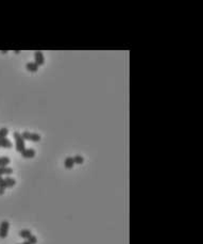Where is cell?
Returning <instances> with one entry per match:
<instances>
[{
	"mask_svg": "<svg viewBox=\"0 0 203 244\" xmlns=\"http://www.w3.org/2000/svg\"><path fill=\"white\" fill-rule=\"evenodd\" d=\"M13 137L16 142V150L18 151V152H22V151L26 149V145H25V140L22 139V137H21V133L14 132Z\"/></svg>",
	"mask_w": 203,
	"mask_h": 244,
	"instance_id": "6da1fadb",
	"label": "cell"
},
{
	"mask_svg": "<svg viewBox=\"0 0 203 244\" xmlns=\"http://www.w3.org/2000/svg\"><path fill=\"white\" fill-rule=\"evenodd\" d=\"M9 228H10V223L8 221H2L0 224V238L1 239L7 238L9 234Z\"/></svg>",
	"mask_w": 203,
	"mask_h": 244,
	"instance_id": "7a4b0ae2",
	"label": "cell"
},
{
	"mask_svg": "<svg viewBox=\"0 0 203 244\" xmlns=\"http://www.w3.org/2000/svg\"><path fill=\"white\" fill-rule=\"evenodd\" d=\"M21 137H22L24 140L33 141V142H38V141H40V134H37V133L28 132V131H25V132L21 133Z\"/></svg>",
	"mask_w": 203,
	"mask_h": 244,
	"instance_id": "3957f363",
	"label": "cell"
},
{
	"mask_svg": "<svg viewBox=\"0 0 203 244\" xmlns=\"http://www.w3.org/2000/svg\"><path fill=\"white\" fill-rule=\"evenodd\" d=\"M34 59H35L34 63H36L38 66L44 65V63H45V57H44V54H43L42 51H35L34 52Z\"/></svg>",
	"mask_w": 203,
	"mask_h": 244,
	"instance_id": "277c9868",
	"label": "cell"
},
{
	"mask_svg": "<svg viewBox=\"0 0 203 244\" xmlns=\"http://www.w3.org/2000/svg\"><path fill=\"white\" fill-rule=\"evenodd\" d=\"M21 156L26 159H31L35 156V150L33 148H26L22 152H20Z\"/></svg>",
	"mask_w": 203,
	"mask_h": 244,
	"instance_id": "5b68a950",
	"label": "cell"
},
{
	"mask_svg": "<svg viewBox=\"0 0 203 244\" xmlns=\"http://www.w3.org/2000/svg\"><path fill=\"white\" fill-rule=\"evenodd\" d=\"M13 146L12 142L7 138H1L0 139V147H4V148H11Z\"/></svg>",
	"mask_w": 203,
	"mask_h": 244,
	"instance_id": "8992f818",
	"label": "cell"
},
{
	"mask_svg": "<svg viewBox=\"0 0 203 244\" xmlns=\"http://www.w3.org/2000/svg\"><path fill=\"white\" fill-rule=\"evenodd\" d=\"M64 165H65V167H66V168H68V170L72 168V167H74V158H72V157H67L66 159H65V161H64Z\"/></svg>",
	"mask_w": 203,
	"mask_h": 244,
	"instance_id": "52a82bcc",
	"label": "cell"
},
{
	"mask_svg": "<svg viewBox=\"0 0 203 244\" xmlns=\"http://www.w3.org/2000/svg\"><path fill=\"white\" fill-rule=\"evenodd\" d=\"M26 67L28 70L33 72V73L38 70V65H37L36 63H34V62H28V63L26 64Z\"/></svg>",
	"mask_w": 203,
	"mask_h": 244,
	"instance_id": "ba28073f",
	"label": "cell"
},
{
	"mask_svg": "<svg viewBox=\"0 0 203 244\" xmlns=\"http://www.w3.org/2000/svg\"><path fill=\"white\" fill-rule=\"evenodd\" d=\"M4 182H5V187H7V188H13V187L15 186L16 180L12 177H7V178H4Z\"/></svg>",
	"mask_w": 203,
	"mask_h": 244,
	"instance_id": "9c48e42d",
	"label": "cell"
},
{
	"mask_svg": "<svg viewBox=\"0 0 203 244\" xmlns=\"http://www.w3.org/2000/svg\"><path fill=\"white\" fill-rule=\"evenodd\" d=\"M30 236H32V234L29 229H22V230L19 231V237L24 238L25 240H28V238H29Z\"/></svg>",
	"mask_w": 203,
	"mask_h": 244,
	"instance_id": "30bf717a",
	"label": "cell"
},
{
	"mask_svg": "<svg viewBox=\"0 0 203 244\" xmlns=\"http://www.w3.org/2000/svg\"><path fill=\"white\" fill-rule=\"evenodd\" d=\"M13 173V170L11 167H0V176L2 175H11Z\"/></svg>",
	"mask_w": 203,
	"mask_h": 244,
	"instance_id": "8fae6325",
	"label": "cell"
},
{
	"mask_svg": "<svg viewBox=\"0 0 203 244\" xmlns=\"http://www.w3.org/2000/svg\"><path fill=\"white\" fill-rule=\"evenodd\" d=\"M11 162L9 157H0V167H5Z\"/></svg>",
	"mask_w": 203,
	"mask_h": 244,
	"instance_id": "7c38bea8",
	"label": "cell"
},
{
	"mask_svg": "<svg viewBox=\"0 0 203 244\" xmlns=\"http://www.w3.org/2000/svg\"><path fill=\"white\" fill-rule=\"evenodd\" d=\"M5 189H7V187H5L4 179L2 178V176H0V195H2L4 193Z\"/></svg>",
	"mask_w": 203,
	"mask_h": 244,
	"instance_id": "4fadbf2b",
	"label": "cell"
},
{
	"mask_svg": "<svg viewBox=\"0 0 203 244\" xmlns=\"http://www.w3.org/2000/svg\"><path fill=\"white\" fill-rule=\"evenodd\" d=\"M72 158H74V163H77V164H82V163L84 162V159H83V157H82V156H79V155H77V156L72 157Z\"/></svg>",
	"mask_w": 203,
	"mask_h": 244,
	"instance_id": "5bb4252c",
	"label": "cell"
},
{
	"mask_svg": "<svg viewBox=\"0 0 203 244\" xmlns=\"http://www.w3.org/2000/svg\"><path fill=\"white\" fill-rule=\"evenodd\" d=\"M9 133V129L8 128H0V139L1 138H5Z\"/></svg>",
	"mask_w": 203,
	"mask_h": 244,
	"instance_id": "9a60e30c",
	"label": "cell"
},
{
	"mask_svg": "<svg viewBox=\"0 0 203 244\" xmlns=\"http://www.w3.org/2000/svg\"><path fill=\"white\" fill-rule=\"evenodd\" d=\"M27 241L29 242L30 244H36V243H37V239H36V237H35V236H33V235H32V236H30L29 238H28V240H27Z\"/></svg>",
	"mask_w": 203,
	"mask_h": 244,
	"instance_id": "2e32d148",
	"label": "cell"
},
{
	"mask_svg": "<svg viewBox=\"0 0 203 244\" xmlns=\"http://www.w3.org/2000/svg\"><path fill=\"white\" fill-rule=\"evenodd\" d=\"M20 244H30V243H29V242H28V241H27V240H26V241H25V242H22V243H20Z\"/></svg>",
	"mask_w": 203,
	"mask_h": 244,
	"instance_id": "e0dca14e",
	"label": "cell"
},
{
	"mask_svg": "<svg viewBox=\"0 0 203 244\" xmlns=\"http://www.w3.org/2000/svg\"><path fill=\"white\" fill-rule=\"evenodd\" d=\"M1 52H2V53H5V52H8V50H1Z\"/></svg>",
	"mask_w": 203,
	"mask_h": 244,
	"instance_id": "ac0fdd59",
	"label": "cell"
},
{
	"mask_svg": "<svg viewBox=\"0 0 203 244\" xmlns=\"http://www.w3.org/2000/svg\"><path fill=\"white\" fill-rule=\"evenodd\" d=\"M17 244H20V243H17Z\"/></svg>",
	"mask_w": 203,
	"mask_h": 244,
	"instance_id": "d6986e66",
	"label": "cell"
}]
</instances>
